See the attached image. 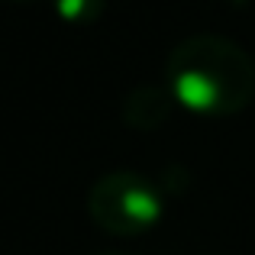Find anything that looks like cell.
<instances>
[{
	"mask_svg": "<svg viewBox=\"0 0 255 255\" xmlns=\"http://www.w3.org/2000/svg\"><path fill=\"white\" fill-rule=\"evenodd\" d=\"M174 104L200 117H230L255 97V58L220 32H194L165 58Z\"/></svg>",
	"mask_w": 255,
	"mask_h": 255,
	"instance_id": "1",
	"label": "cell"
},
{
	"mask_svg": "<svg viewBox=\"0 0 255 255\" xmlns=\"http://www.w3.org/2000/svg\"><path fill=\"white\" fill-rule=\"evenodd\" d=\"M87 213L113 236H142L162 220L165 197L155 181L139 171H107L87 191Z\"/></svg>",
	"mask_w": 255,
	"mask_h": 255,
	"instance_id": "2",
	"label": "cell"
},
{
	"mask_svg": "<svg viewBox=\"0 0 255 255\" xmlns=\"http://www.w3.org/2000/svg\"><path fill=\"white\" fill-rule=\"evenodd\" d=\"M174 107V97L168 91L165 81H145L136 84L129 94H126V104H123V120L136 129H155L168 120Z\"/></svg>",
	"mask_w": 255,
	"mask_h": 255,
	"instance_id": "3",
	"label": "cell"
},
{
	"mask_svg": "<svg viewBox=\"0 0 255 255\" xmlns=\"http://www.w3.org/2000/svg\"><path fill=\"white\" fill-rule=\"evenodd\" d=\"M107 0H52V10L65 23H91L104 13Z\"/></svg>",
	"mask_w": 255,
	"mask_h": 255,
	"instance_id": "4",
	"label": "cell"
},
{
	"mask_svg": "<svg viewBox=\"0 0 255 255\" xmlns=\"http://www.w3.org/2000/svg\"><path fill=\"white\" fill-rule=\"evenodd\" d=\"M94 255H123V252H94Z\"/></svg>",
	"mask_w": 255,
	"mask_h": 255,
	"instance_id": "5",
	"label": "cell"
},
{
	"mask_svg": "<svg viewBox=\"0 0 255 255\" xmlns=\"http://www.w3.org/2000/svg\"><path fill=\"white\" fill-rule=\"evenodd\" d=\"M13 3H23V0H13Z\"/></svg>",
	"mask_w": 255,
	"mask_h": 255,
	"instance_id": "6",
	"label": "cell"
}]
</instances>
